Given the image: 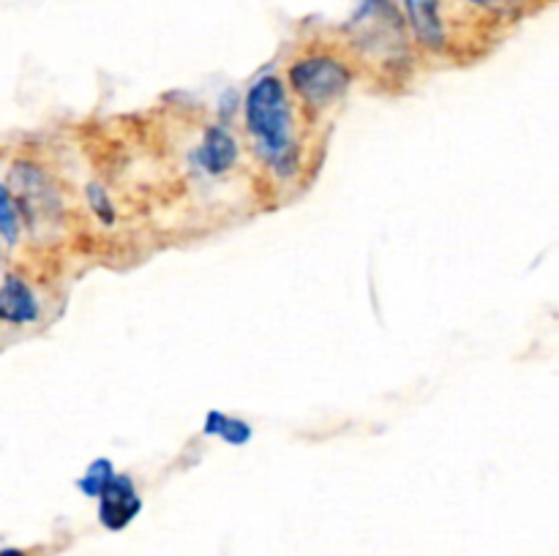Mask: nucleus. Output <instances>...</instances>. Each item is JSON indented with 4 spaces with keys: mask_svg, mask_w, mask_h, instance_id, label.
I'll return each instance as SVG.
<instances>
[{
    "mask_svg": "<svg viewBox=\"0 0 559 556\" xmlns=\"http://www.w3.org/2000/svg\"><path fill=\"white\" fill-rule=\"evenodd\" d=\"M415 38L429 49L445 47V25L440 16V0H402Z\"/></svg>",
    "mask_w": 559,
    "mask_h": 556,
    "instance_id": "obj_7",
    "label": "nucleus"
},
{
    "mask_svg": "<svg viewBox=\"0 0 559 556\" xmlns=\"http://www.w3.org/2000/svg\"><path fill=\"white\" fill-rule=\"evenodd\" d=\"M20 207H16L14 196L0 183V234L9 243H16V238H20Z\"/></svg>",
    "mask_w": 559,
    "mask_h": 556,
    "instance_id": "obj_10",
    "label": "nucleus"
},
{
    "mask_svg": "<svg viewBox=\"0 0 559 556\" xmlns=\"http://www.w3.org/2000/svg\"><path fill=\"white\" fill-rule=\"evenodd\" d=\"M202 431H205L207 436H222L227 445H246V442L254 436V428H251L246 420L240 418H229V414L218 412V409H211V412L205 414V425H202Z\"/></svg>",
    "mask_w": 559,
    "mask_h": 556,
    "instance_id": "obj_8",
    "label": "nucleus"
},
{
    "mask_svg": "<svg viewBox=\"0 0 559 556\" xmlns=\"http://www.w3.org/2000/svg\"><path fill=\"white\" fill-rule=\"evenodd\" d=\"M0 556H27L25 551H20V548H3L0 551Z\"/></svg>",
    "mask_w": 559,
    "mask_h": 556,
    "instance_id": "obj_13",
    "label": "nucleus"
},
{
    "mask_svg": "<svg viewBox=\"0 0 559 556\" xmlns=\"http://www.w3.org/2000/svg\"><path fill=\"white\" fill-rule=\"evenodd\" d=\"M238 158V142L224 125H211L197 147V161L207 174H224Z\"/></svg>",
    "mask_w": 559,
    "mask_h": 556,
    "instance_id": "obj_5",
    "label": "nucleus"
},
{
    "mask_svg": "<svg viewBox=\"0 0 559 556\" xmlns=\"http://www.w3.org/2000/svg\"><path fill=\"white\" fill-rule=\"evenodd\" d=\"M38 319V303L33 289L20 276H9L0 283V322L31 325Z\"/></svg>",
    "mask_w": 559,
    "mask_h": 556,
    "instance_id": "obj_6",
    "label": "nucleus"
},
{
    "mask_svg": "<svg viewBox=\"0 0 559 556\" xmlns=\"http://www.w3.org/2000/svg\"><path fill=\"white\" fill-rule=\"evenodd\" d=\"M349 80L353 76H349L347 65L338 63L336 58H328V55H311V58L298 60L289 69V82L311 107H325L333 98L342 96L349 87Z\"/></svg>",
    "mask_w": 559,
    "mask_h": 556,
    "instance_id": "obj_2",
    "label": "nucleus"
},
{
    "mask_svg": "<svg viewBox=\"0 0 559 556\" xmlns=\"http://www.w3.org/2000/svg\"><path fill=\"white\" fill-rule=\"evenodd\" d=\"M87 200H91L93 213H96V216L102 218L104 223L115 221V207H112V202H109L107 191H104L102 185H91V189H87Z\"/></svg>",
    "mask_w": 559,
    "mask_h": 556,
    "instance_id": "obj_11",
    "label": "nucleus"
},
{
    "mask_svg": "<svg viewBox=\"0 0 559 556\" xmlns=\"http://www.w3.org/2000/svg\"><path fill=\"white\" fill-rule=\"evenodd\" d=\"M246 129L257 140V150L276 172H295L293 109L278 76H262L246 96Z\"/></svg>",
    "mask_w": 559,
    "mask_h": 556,
    "instance_id": "obj_1",
    "label": "nucleus"
},
{
    "mask_svg": "<svg viewBox=\"0 0 559 556\" xmlns=\"http://www.w3.org/2000/svg\"><path fill=\"white\" fill-rule=\"evenodd\" d=\"M142 510V499L136 494V485L129 474H115L107 488L98 494V521L109 532H120L129 527Z\"/></svg>",
    "mask_w": 559,
    "mask_h": 556,
    "instance_id": "obj_4",
    "label": "nucleus"
},
{
    "mask_svg": "<svg viewBox=\"0 0 559 556\" xmlns=\"http://www.w3.org/2000/svg\"><path fill=\"white\" fill-rule=\"evenodd\" d=\"M115 474L118 472H115L109 458H96V461H91V467L85 469V474L76 480V488H80L85 496H91V499H98V494L107 488V483L115 478Z\"/></svg>",
    "mask_w": 559,
    "mask_h": 556,
    "instance_id": "obj_9",
    "label": "nucleus"
},
{
    "mask_svg": "<svg viewBox=\"0 0 559 556\" xmlns=\"http://www.w3.org/2000/svg\"><path fill=\"white\" fill-rule=\"evenodd\" d=\"M14 191V202L20 207V216L27 218L33 229L44 221H55L60 213L58 207V191L52 189L47 174L36 167V164L16 161L11 167V189Z\"/></svg>",
    "mask_w": 559,
    "mask_h": 556,
    "instance_id": "obj_3",
    "label": "nucleus"
},
{
    "mask_svg": "<svg viewBox=\"0 0 559 556\" xmlns=\"http://www.w3.org/2000/svg\"><path fill=\"white\" fill-rule=\"evenodd\" d=\"M469 3H475L478 9L491 11V14H513V11L522 5V0H469Z\"/></svg>",
    "mask_w": 559,
    "mask_h": 556,
    "instance_id": "obj_12",
    "label": "nucleus"
}]
</instances>
